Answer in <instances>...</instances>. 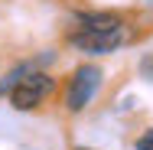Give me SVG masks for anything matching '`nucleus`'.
I'll return each instance as SVG.
<instances>
[{"label": "nucleus", "mask_w": 153, "mask_h": 150, "mask_svg": "<svg viewBox=\"0 0 153 150\" xmlns=\"http://www.w3.org/2000/svg\"><path fill=\"white\" fill-rule=\"evenodd\" d=\"M98 85H101V69H94V65L75 69V75L68 82V91H65V104L72 111H85L88 101L94 98V91H98Z\"/></svg>", "instance_id": "nucleus-1"}, {"label": "nucleus", "mask_w": 153, "mask_h": 150, "mask_svg": "<svg viewBox=\"0 0 153 150\" xmlns=\"http://www.w3.org/2000/svg\"><path fill=\"white\" fill-rule=\"evenodd\" d=\"M75 150H88V147H75Z\"/></svg>", "instance_id": "nucleus-6"}, {"label": "nucleus", "mask_w": 153, "mask_h": 150, "mask_svg": "<svg viewBox=\"0 0 153 150\" xmlns=\"http://www.w3.org/2000/svg\"><path fill=\"white\" fill-rule=\"evenodd\" d=\"M137 150H153V127L140 137V140H137Z\"/></svg>", "instance_id": "nucleus-5"}, {"label": "nucleus", "mask_w": 153, "mask_h": 150, "mask_svg": "<svg viewBox=\"0 0 153 150\" xmlns=\"http://www.w3.org/2000/svg\"><path fill=\"white\" fill-rule=\"evenodd\" d=\"M124 33L114 30V33H91V30H82L72 36V46L75 49H85V52H114L121 46Z\"/></svg>", "instance_id": "nucleus-3"}, {"label": "nucleus", "mask_w": 153, "mask_h": 150, "mask_svg": "<svg viewBox=\"0 0 153 150\" xmlns=\"http://www.w3.org/2000/svg\"><path fill=\"white\" fill-rule=\"evenodd\" d=\"M75 20L82 23V30H91V33H114V30H121V16H114V13H78Z\"/></svg>", "instance_id": "nucleus-4"}, {"label": "nucleus", "mask_w": 153, "mask_h": 150, "mask_svg": "<svg viewBox=\"0 0 153 150\" xmlns=\"http://www.w3.org/2000/svg\"><path fill=\"white\" fill-rule=\"evenodd\" d=\"M49 91H52V78H49L46 72H30L16 88L10 91V101H13L16 108H36Z\"/></svg>", "instance_id": "nucleus-2"}]
</instances>
